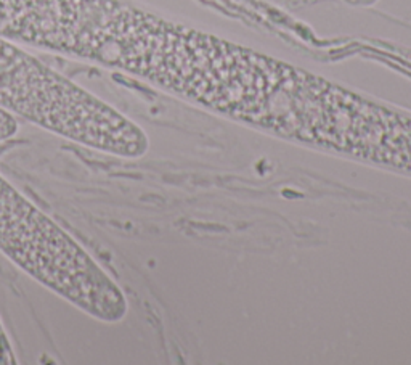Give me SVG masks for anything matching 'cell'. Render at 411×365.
I'll return each instance as SVG.
<instances>
[{
  "label": "cell",
  "mask_w": 411,
  "mask_h": 365,
  "mask_svg": "<svg viewBox=\"0 0 411 365\" xmlns=\"http://www.w3.org/2000/svg\"><path fill=\"white\" fill-rule=\"evenodd\" d=\"M16 132H18V121H16V117L8 113V111L0 108V142L15 137Z\"/></svg>",
  "instance_id": "cell-3"
},
{
  "label": "cell",
  "mask_w": 411,
  "mask_h": 365,
  "mask_svg": "<svg viewBox=\"0 0 411 365\" xmlns=\"http://www.w3.org/2000/svg\"><path fill=\"white\" fill-rule=\"evenodd\" d=\"M0 108L108 155L133 160L148 150L142 127L5 37H0Z\"/></svg>",
  "instance_id": "cell-1"
},
{
  "label": "cell",
  "mask_w": 411,
  "mask_h": 365,
  "mask_svg": "<svg viewBox=\"0 0 411 365\" xmlns=\"http://www.w3.org/2000/svg\"><path fill=\"white\" fill-rule=\"evenodd\" d=\"M0 251L32 280L100 322L129 304L119 285L73 235L0 175Z\"/></svg>",
  "instance_id": "cell-2"
}]
</instances>
